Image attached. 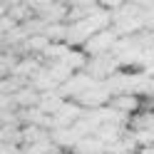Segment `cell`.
Returning a JSON list of instances; mask_svg holds the SVG:
<instances>
[{
  "label": "cell",
  "instance_id": "cell-1",
  "mask_svg": "<svg viewBox=\"0 0 154 154\" xmlns=\"http://www.w3.org/2000/svg\"><path fill=\"white\" fill-rule=\"evenodd\" d=\"M114 45H117V35H114V32H112V27H109V30H100V32H94L90 40L82 45V52L87 55V57L112 55Z\"/></svg>",
  "mask_w": 154,
  "mask_h": 154
},
{
  "label": "cell",
  "instance_id": "cell-2",
  "mask_svg": "<svg viewBox=\"0 0 154 154\" xmlns=\"http://www.w3.org/2000/svg\"><path fill=\"white\" fill-rule=\"evenodd\" d=\"M107 107H112L114 112L124 114V117H132L134 112L142 109V100L137 97V94H117V97H109Z\"/></svg>",
  "mask_w": 154,
  "mask_h": 154
},
{
  "label": "cell",
  "instance_id": "cell-3",
  "mask_svg": "<svg viewBox=\"0 0 154 154\" xmlns=\"http://www.w3.org/2000/svg\"><path fill=\"white\" fill-rule=\"evenodd\" d=\"M15 100V107L17 109H30V107H37V102H40V92H35L30 85H25L23 90H17L13 94Z\"/></svg>",
  "mask_w": 154,
  "mask_h": 154
},
{
  "label": "cell",
  "instance_id": "cell-4",
  "mask_svg": "<svg viewBox=\"0 0 154 154\" xmlns=\"http://www.w3.org/2000/svg\"><path fill=\"white\" fill-rule=\"evenodd\" d=\"M5 15L10 17L15 25H25V23L32 17L30 5H27V3H8V13H5Z\"/></svg>",
  "mask_w": 154,
  "mask_h": 154
},
{
  "label": "cell",
  "instance_id": "cell-5",
  "mask_svg": "<svg viewBox=\"0 0 154 154\" xmlns=\"http://www.w3.org/2000/svg\"><path fill=\"white\" fill-rule=\"evenodd\" d=\"M72 154H104V144L97 137H85L75 144Z\"/></svg>",
  "mask_w": 154,
  "mask_h": 154
},
{
  "label": "cell",
  "instance_id": "cell-6",
  "mask_svg": "<svg viewBox=\"0 0 154 154\" xmlns=\"http://www.w3.org/2000/svg\"><path fill=\"white\" fill-rule=\"evenodd\" d=\"M137 154H154V144H149V147H144V149H139Z\"/></svg>",
  "mask_w": 154,
  "mask_h": 154
},
{
  "label": "cell",
  "instance_id": "cell-7",
  "mask_svg": "<svg viewBox=\"0 0 154 154\" xmlns=\"http://www.w3.org/2000/svg\"><path fill=\"white\" fill-rule=\"evenodd\" d=\"M5 13H8V3H0V17H5Z\"/></svg>",
  "mask_w": 154,
  "mask_h": 154
},
{
  "label": "cell",
  "instance_id": "cell-8",
  "mask_svg": "<svg viewBox=\"0 0 154 154\" xmlns=\"http://www.w3.org/2000/svg\"><path fill=\"white\" fill-rule=\"evenodd\" d=\"M152 132H154V129H152Z\"/></svg>",
  "mask_w": 154,
  "mask_h": 154
}]
</instances>
